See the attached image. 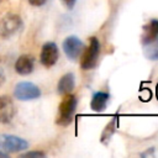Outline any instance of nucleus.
Listing matches in <instances>:
<instances>
[{
    "label": "nucleus",
    "mask_w": 158,
    "mask_h": 158,
    "mask_svg": "<svg viewBox=\"0 0 158 158\" xmlns=\"http://www.w3.org/2000/svg\"><path fill=\"white\" fill-rule=\"evenodd\" d=\"M35 59L30 54H21L15 62V70L20 75H28L33 72Z\"/></svg>",
    "instance_id": "1a4fd4ad"
},
{
    "label": "nucleus",
    "mask_w": 158,
    "mask_h": 158,
    "mask_svg": "<svg viewBox=\"0 0 158 158\" xmlns=\"http://www.w3.org/2000/svg\"><path fill=\"white\" fill-rule=\"evenodd\" d=\"M22 27V20L16 14H7L0 20V37L10 38L17 33Z\"/></svg>",
    "instance_id": "20e7f679"
},
{
    "label": "nucleus",
    "mask_w": 158,
    "mask_h": 158,
    "mask_svg": "<svg viewBox=\"0 0 158 158\" xmlns=\"http://www.w3.org/2000/svg\"><path fill=\"white\" fill-rule=\"evenodd\" d=\"M28 148V142L10 133H0V149L6 153H19Z\"/></svg>",
    "instance_id": "f03ea898"
},
{
    "label": "nucleus",
    "mask_w": 158,
    "mask_h": 158,
    "mask_svg": "<svg viewBox=\"0 0 158 158\" xmlns=\"http://www.w3.org/2000/svg\"><path fill=\"white\" fill-rule=\"evenodd\" d=\"M99 54H100V42L96 37H90L89 46L81 56V60H80L81 69L84 70L93 69L98 63Z\"/></svg>",
    "instance_id": "7ed1b4c3"
},
{
    "label": "nucleus",
    "mask_w": 158,
    "mask_h": 158,
    "mask_svg": "<svg viewBox=\"0 0 158 158\" xmlns=\"http://www.w3.org/2000/svg\"><path fill=\"white\" fill-rule=\"evenodd\" d=\"M110 99V95L105 91H96L94 93L93 98H91V101H90V107L93 111L95 112H101L106 109V105H107V101Z\"/></svg>",
    "instance_id": "9b49d317"
},
{
    "label": "nucleus",
    "mask_w": 158,
    "mask_h": 158,
    "mask_svg": "<svg viewBox=\"0 0 158 158\" xmlns=\"http://www.w3.org/2000/svg\"><path fill=\"white\" fill-rule=\"evenodd\" d=\"M84 49V43L77 36H68L63 41V51L68 59L77 60Z\"/></svg>",
    "instance_id": "0eeeda50"
},
{
    "label": "nucleus",
    "mask_w": 158,
    "mask_h": 158,
    "mask_svg": "<svg viewBox=\"0 0 158 158\" xmlns=\"http://www.w3.org/2000/svg\"><path fill=\"white\" fill-rule=\"evenodd\" d=\"M143 53L151 60H158V37L143 44Z\"/></svg>",
    "instance_id": "ddd939ff"
},
{
    "label": "nucleus",
    "mask_w": 158,
    "mask_h": 158,
    "mask_svg": "<svg viewBox=\"0 0 158 158\" xmlns=\"http://www.w3.org/2000/svg\"><path fill=\"white\" fill-rule=\"evenodd\" d=\"M115 128H116V117H114V118L105 126V128H104V131H102V133H101V138H100L101 143L106 144V143L110 141V138L112 137V135H114V132H115Z\"/></svg>",
    "instance_id": "4468645a"
},
{
    "label": "nucleus",
    "mask_w": 158,
    "mask_h": 158,
    "mask_svg": "<svg viewBox=\"0 0 158 158\" xmlns=\"http://www.w3.org/2000/svg\"><path fill=\"white\" fill-rule=\"evenodd\" d=\"M158 37V20L152 19L148 23L143 26V33H142V44L151 42Z\"/></svg>",
    "instance_id": "f8f14e48"
},
{
    "label": "nucleus",
    "mask_w": 158,
    "mask_h": 158,
    "mask_svg": "<svg viewBox=\"0 0 158 158\" xmlns=\"http://www.w3.org/2000/svg\"><path fill=\"white\" fill-rule=\"evenodd\" d=\"M46 154L43 152H40V151H31V152H25L21 154V157H44Z\"/></svg>",
    "instance_id": "2eb2a0df"
},
{
    "label": "nucleus",
    "mask_w": 158,
    "mask_h": 158,
    "mask_svg": "<svg viewBox=\"0 0 158 158\" xmlns=\"http://www.w3.org/2000/svg\"><path fill=\"white\" fill-rule=\"evenodd\" d=\"M59 58V51L54 42H46L41 48L40 60L46 68L53 67Z\"/></svg>",
    "instance_id": "423d86ee"
},
{
    "label": "nucleus",
    "mask_w": 158,
    "mask_h": 158,
    "mask_svg": "<svg viewBox=\"0 0 158 158\" xmlns=\"http://www.w3.org/2000/svg\"><path fill=\"white\" fill-rule=\"evenodd\" d=\"M6 81V77H5V74H4V72L0 69V86L4 84Z\"/></svg>",
    "instance_id": "a211bd4d"
},
{
    "label": "nucleus",
    "mask_w": 158,
    "mask_h": 158,
    "mask_svg": "<svg viewBox=\"0 0 158 158\" xmlns=\"http://www.w3.org/2000/svg\"><path fill=\"white\" fill-rule=\"evenodd\" d=\"M14 96L20 101H31L41 96V90L31 81H20L14 88Z\"/></svg>",
    "instance_id": "39448f33"
},
{
    "label": "nucleus",
    "mask_w": 158,
    "mask_h": 158,
    "mask_svg": "<svg viewBox=\"0 0 158 158\" xmlns=\"http://www.w3.org/2000/svg\"><path fill=\"white\" fill-rule=\"evenodd\" d=\"M0 158H9V153H6V152L0 149Z\"/></svg>",
    "instance_id": "6ab92c4d"
},
{
    "label": "nucleus",
    "mask_w": 158,
    "mask_h": 158,
    "mask_svg": "<svg viewBox=\"0 0 158 158\" xmlns=\"http://www.w3.org/2000/svg\"><path fill=\"white\" fill-rule=\"evenodd\" d=\"M75 86V77L73 73H67L63 77H60L58 84H57V93L59 95H67L73 91Z\"/></svg>",
    "instance_id": "9d476101"
},
{
    "label": "nucleus",
    "mask_w": 158,
    "mask_h": 158,
    "mask_svg": "<svg viewBox=\"0 0 158 158\" xmlns=\"http://www.w3.org/2000/svg\"><path fill=\"white\" fill-rule=\"evenodd\" d=\"M28 2H30V5H32V6L40 7V6H43V5L47 2V0H28Z\"/></svg>",
    "instance_id": "f3484780"
},
{
    "label": "nucleus",
    "mask_w": 158,
    "mask_h": 158,
    "mask_svg": "<svg viewBox=\"0 0 158 158\" xmlns=\"http://www.w3.org/2000/svg\"><path fill=\"white\" fill-rule=\"evenodd\" d=\"M60 2L67 7V9H69V10H72L73 7H74V5H75V2H77V0H60Z\"/></svg>",
    "instance_id": "dca6fc26"
},
{
    "label": "nucleus",
    "mask_w": 158,
    "mask_h": 158,
    "mask_svg": "<svg viewBox=\"0 0 158 158\" xmlns=\"http://www.w3.org/2000/svg\"><path fill=\"white\" fill-rule=\"evenodd\" d=\"M75 109H77V98L72 94L64 95V99L60 101L58 106L56 123L59 126H68L73 120Z\"/></svg>",
    "instance_id": "f257e3e1"
},
{
    "label": "nucleus",
    "mask_w": 158,
    "mask_h": 158,
    "mask_svg": "<svg viewBox=\"0 0 158 158\" xmlns=\"http://www.w3.org/2000/svg\"><path fill=\"white\" fill-rule=\"evenodd\" d=\"M16 114V107L9 95H0V123L7 125L12 121Z\"/></svg>",
    "instance_id": "6e6552de"
}]
</instances>
